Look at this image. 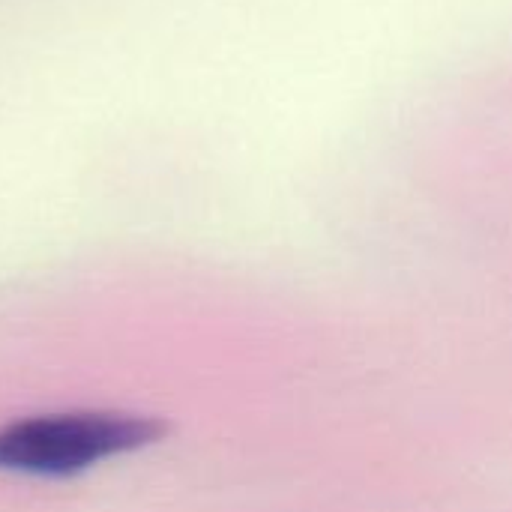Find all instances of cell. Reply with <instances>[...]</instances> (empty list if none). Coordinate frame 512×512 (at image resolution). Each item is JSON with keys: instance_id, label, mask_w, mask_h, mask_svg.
Listing matches in <instances>:
<instances>
[{"instance_id": "obj_1", "label": "cell", "mask_w": 512, "mask_h": 512, "mask_svg": "<svg viewBox=\"0 0 512 512\" xmlns=\"http://www.w3.org/2000/svg\"><path fill=\"white\" fill-rule=\"evenodd\" d=\"M168 423L132 411H51L0 426V471L66 480L159 444Z\"/></svg>"}]
</instances>
